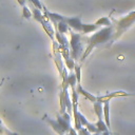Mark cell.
Wrapping results in <instances>:
<instances>
[{
  "label": "cell",
  "instance_id": "8992f818",
  "mask_svg": "<svg viewBox=\"0 0 135 135\" xmlns=\"http://www.w3.org/2000/svg\"><path fill=\"white\" fill-rule=\"evenodd\" d=\"M77 92H78V93H80V94H82L83 96H85L86 98H89V99H90V100H92V101H95V100H96V98H95L94 96H92L91 94H89V93H88L86 91H84V90H83V89L81 88V85H80L79 83H78V88H77Z\"/></svg>",
  "mask_w": 135,
  "mask_h": 135
},
{
  "label": "cell",
  "instance_id": "9a60e30c",
  "mask_svg": "<svg viewBox=\"0 0 135 135\" xmlns=\"http://www.w3.org/2000/svg\"><path fill=\"white\" fill-rule=\"evenodd\" d=\"M40 1H41V0H40Z\"/></svg>",
  "mask_w": 135,
  "mask_h": 135
},
{
  "label": "cell",
  "instance_id": "ba28073f",
  "mask_svg": "<svg viewBox=\"0 0 135 135\" xmlns=\"http://www.w3.org/2000/svg\"><path fill=\"white\" fill-rule=\"evenodd\" d=\"M32 15H33V12H31L30 8H28L27 6H25V5L22 6V16H23L24 18H26V19H31Z\"/></svg>",
  "mask_w": 135,
  "mask_h": 135
},
{
  "label": "cell",
  "instance_id": "6da1fadb",
  "mask_svg": "<svg viewBox=\"0 0 135 135\" xmlns=\"http://www.w3.org/2000/svg\"><path fill=\"white\" fill-rule=\"evenodd\" d=\"M110 34H111V28H110V27H107V28H103V30H101V31H100V32H98L97 34L93 35V36L90 38V43H91V45H90V47L88 49L86 53L83 55V58H84V57L88 55V53L91 51L92 46H94L96 43H99V42H103L104 40H107V39H108V37L110 36Z\"/></svg>",
  "mask_w": 135,
  "mask_h": 135
},
{
  "label": "cell",
  "instance_id": "9c48e42d",
  "mask_svg": "<svg viewBox=\"0 0 135 135\" xmlns=\"http://www.w3.org/2000/svg\"><path fill=\"white\" fill-rule=\"evenodd\" d=\"M103 112H104V117H105V122H107V126L109 127L110 126V120H109V103L107 102L103 107Z\"/></svg>",
  "mask_w": 135,
  "mask_h": 135
},
{
  "label": "cell",
  "instance_id": "7a4b0ae2",
  "mask_svg": "<svg viewBox=\"0 0 135 135\" xmlns=\"http://www.w3.org/2000/svg\"><path fill=\"white\" fill-rule=\"evenodd\" d=\"M80 39V35L76 34L74 32H71V49H72V57L73 58H77L81 52V45L79 42Z\"/></svg>",
  "mask_w": 135,
  "mask_h": 135
},
{
  "label": "cell",
  "instance_id": "5bb4252c",
  "mask_svg": "<svg viewBox=\"0 0 135 135\" xmlns=\"http://www.w3.org/2000/svg\"><path fill=\"white\" fill-rule=\"evenodd\" d=\"M3 131H6V132H7V130H6L5 128H3V127L1 126V122H0V134H2V133H3Z\"/></svg>",
  "mask_w": 135,
  "mask_h": 135
},
{
  "label": "cell",
  "instance_id": "5b68a950",
  "mask_svg": "<svg viewBox=\"0 0 135 135\" xmlns=\"http://www.w3.org/2000/svg\"><path fill=\"white\" fill-rule=\"evenodd\" d=\"M55 37H56L57 41L59 42V45H62V46H68V45H69V43H68V39L65 38L64 34H61V33H59L58 31H56V33H55Z\"/></svg>",
  "mask_w": 135,
  "mask_h": 135
},
{
  "label": "cell",
  "instance_id": "52a82bcc",
  "mask_svg": "<svg viewBox=\"0 0 135 135\" xmlns=\"http://www.w3.org/2000/svg\"><path fill=\"white\" fill-rule=\"evenodd\" d=\"M97 28V24L95 23V24H83V26H82V32L84 33V34H86V33H90V32H93V31H95Z\"/></svg>",
  "mask_w": 135,
  "mask_h": 135
},
{
  "label": "cell",
  "instance_id": "4fadbf2b",
  "mask_svg": "<svg viewBox=\"0 0 135 135\" xmlns=\"http://www.w3.org/2000/svg\"><path fill=\"white\" fill-rule=\"evenodd\" d=\"M18 1V3L21 5V6H24L25 5V2H26V0H17Z\"/></svg>",
  "mask_w": 135,
  "mask_h": 135
},
{
  "label": "cell",
  "instance_id": "3957f363",
  "mask_svg": "<svg viewBox=\"0 0 135 135\" xmlns=\"http://www.w3.org/2000/svg\"><path fill=\"white\" fill-rule=\"evenodd\" d=\"M64 21L68 23L69 26L76 30L77 32H82L83 23L81 22L80 17H64Z\"/></svg>",
  "mask_w": 135,
  "mask_h": 135
},
{
  "label": "cell",
  "instance_id": "30bf717a",
  "mask_svg": "<svg viewBox=\"0 0 135 135\" xmlns=\"http://www.w3.org/2000/svg\"><path fill=\"white\" fill-rule=\"evenodd\" d=\"M75 72H76V78H77V82L80 83V66L75 64Z\"/></svg>",
  "mask_w": 135,
  "mask_h": 135
},
{
  "label": "cell",
  "instance_id": "8fae6325",
  "mask_svg": "<svg viewBox=\"0 0 135 135\" xmlns=\"http://www.w3.org/2000/svg\"><path fill=\"white\" fill-rule=\"evenodd\" d=\"M96 24H97V25H98V24H110V21H109L108 18L103 17V18H100V19L96 22Z\"/></svg>",
  "mask_w": 135,
  "mask_h": 135
},
{
  "label": "cell",
  "instance_id": "7c38bea8",
  "mask_svg": "<svg viewBox=\"0 0 135 135\" xmlns=\"http://www.w3.org/2000/svg\"><path fill=\"white\" fill-rule=\"evenodd\" d=\"M28 1H31V2L34 4V6H35V7L39 8V9H41V8H42V4H41L40 0H28Z\"/></svg>",
  "mask_w": 135,
  "mask_h": 135
},
{
  "label": "cell",
  "instance_id": "277c9868",
  "mask_svg": "<svg viewBox=\"0 0 135 135\" xmlns=\"http://www.w3.org/2000/svg\"><path fill=\"white\" fill-rule=\"evenodd\" d=\"M43 120H45V121H46V122L52 127V129H53L56 133H58L59 135H64L65 133H68V132L62 128V126L60 124V122H59L58 120H53V119L49 118V117H47V115H44Z\"/></svg>",
  "mask_w": 135,
  "mask_h": 135
}]
</instances>
